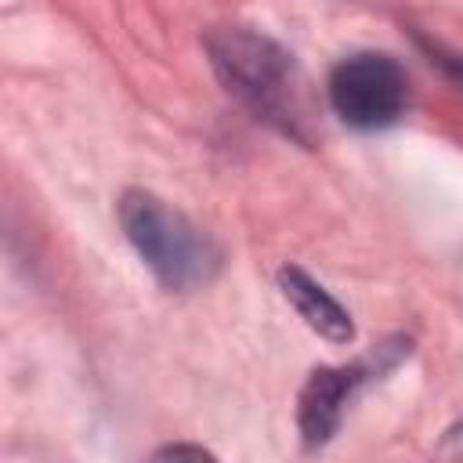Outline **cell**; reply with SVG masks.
<instances>
[{"mask_svg": "<svg viewBox=\"0 0 463 463\" xmlns=\"http://www.w3.org/2000/svg\"><path fill=\"white\" fill-rule=\"evenodd\" d=\"M358 376L362 369H315L307 376L300 391V405H297V423H300V438L307 449H318L336 434L344 420V405Z\"/></svg>", "mask_w": 463, "mask_h": 463, "instance_id": "obj_4", "label": "cell"}, {"mask_svg": "<svg viewBox=\"0 0 463 463\" xmlns=\"http://www.w3.org/2000/svg\"><path fill=\"white\" fill-rule=\"evenodd\" d=\"M206 51L228 94L282 130L297 127V65L275 40L224 25L206 36Z\"/></svg>", "mask_w": 463, "mask_h": 463, "instance_id": "obj_1", "label": "cell"}, {"mask_svg": "<svg viewBox=\"0 0 463 463\" xmlns=\"http://www.w3.org/2000/svg\"><path fill=\"white\" fill-rule=\"evenodd\" d=\"M279 286H282L286 300L300 311V318H304L315 333H322V336L333 340V344H344V340L354 336L351 315H347L307 271H300V268H282V271H279Z\"/></svg>", "mask_w": 463, "mask_h": 463, "instance_id": "obj_5", "label": "cell"}, {"mask_svg": "<svg viewBox=\"0 0 463 463\" xmlns=\"http://www.w3.org/2000/svg\"><path fill=\"white\" fill-rule=\"evenodd\" d=\"M119 224L130 246L137 250V257L152 268V275L166 289H192L206 282L217 268V253L210 239L152 192H141V188L123 192Z\"/></svg>", "mask_w": 463, "mask_h": 463, "instance_id": "obj_2", "label": "cell"}, {"mask_svg": "<svg viewBox=\"0 0 463 463\" xmlns=\"http://www.w3.org/2000/svg\"><path fill=\"white\" fill-rule=\"evenodd\" d=\"M438 452H441V456H452V459H463V423H456V427L445 434V441H441Z\"/></svg>", "mask_w": 463, "mask_h": 463, "instance_id": "obj_6", "label": "cell"}, {"mask_svg": "<svg viewBox=\"0 0 463 463\" xmlns=\"http://www.w3.org/2000/svg\"><path fill=\"white\" fill-rule=\"evenodd\" d=\"M159 456H195V459H203V456H210L206 449H188V445H170V449H163Z\"/></svg>", "mask_w": 463, "mask_h": 463, "instance_id": "obj_7", "label": "cell"}, {"mask_svg": "<svg viewBox=\"0 0 463 463\" xmlns=\"http://www.w3.org/2000/svg\"><path fill=\"white\" fill-rule=\"evenodd\" d=\"M326 94L344 123L358 130H376V127H391L405 112L409 80L391 54L362 51L333 65Z\"/></svg>", "mask_w": 463, "mask_h": 463, "instance_id": "obj_3", "label": "cell"}]
</instances>
